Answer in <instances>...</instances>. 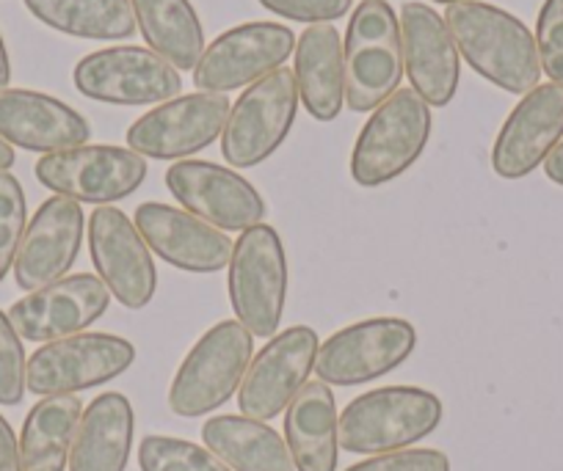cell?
<instances>
[{"label":"cell","mask_w":563,"mask_h":471,"mask_svg":"<svg viewBox=\"0 0 563 471\" xmlns=\"http://www.w3.org/2000/svg\"><path fill=\"white\" fill-rule=\"evenodd\" d=\"M111 306V292L100 276L75 273L40 287L12 303L9 323L20 339L29 343H56V339L84 334Z\"/></svg>","instance_id":"obj_16"},{"label":"cell","mask_w":563,"mask_h":471,"mask_svg":"<svg viewBox=\"0 0 563 471\" xmlns=\"http://www.w3.org/2000/svg\"><path fill=\"white\" fill-rule=\"evenodd\" d=\"M14 160H18V155H14V146L0 138V171L12 169Z\"/></svg>","instance_id":"obj_39"},{"label":"cell","mask_w":563,"mask_h":471,"mask_svg":"<svg viewBox=\"0 0 563 471\" xmlns=\"http://www.w3.org/2000/svg\"><path fill=\"white\" fill-rule=\"evenodd\" d=\"M230 303L252 337H276L288 301V254L274 226L241 232L230 257Z\"/></svg>","instance_id":"obj_6"},{"label":"cell","mask_w":563,"mask_h":471,"mask_svg":"<svg viewBox=\"0 0 563 471\" xmlns=\"http://www.w3.org/2000/svg\"><path fill=\"white\" fill-rule=\"evenodd\" d=\"M431 105L415 89H398L362 127L351 152V177L362 188L398 180L420 160L431 138Z\"/></svg>","instance_id":"obj_4"},{"label":"cell","mask_w":563,"mask_h":471,"mask_svg":"<svg viewBox=\"0 0 563 471\" xmlns=\"http://www.w3.org/2000/svg\"><path fill=\"white\" fill-rule=\"evenodd\" d=\"M34 175L56 197L111 208L139 191L147 177V157L124 146L84 144L40 157Z\"/></svg>","instance_id":"obj_8"},{"label":"cell","mask_w":563,"mask_h":471,"mask_svg":"<svg viewBox=\"0 0 563 471\" xmlns=\"http://www.w3.org/2000/svg\"><path fill=\"white\" fill-rule=\"evenodd\" d=\"M544 175H547V180H552L555 186H563V141L550 152V157L544 160Z\"/></svg>","instance_id":"obj_37"},{"label":"cell","mask_w":563,"mask_h":471,"mask_svg":"<svg viewBox=\"0 0 563 471\" xmlns=\"http://www.w3.org/2000/svg\"><path fill=\"white\" fill-rule=\"evenodd\" d=\"M133 361L135 348L124 337L75 334V337L42 345L31 356L29 370H25V386L36 397L75 394L124 375Z\"/></svg>","instance_id":"obj_10"},{"label":"cell","mask_w":563,"mask_h":471,"mask_svg":"<svg viewBox=\"0 0 563 471\" xmlns=\"http://www.w3.org/2000/svg\"><path fill=\"white\" fill-rule=\"evenodd\" d=\"M0 138L29 152H53L84 146L91 127L75 108L31 89L0 91Z\"/></svg>","instance_id":"obj_22"},{"label":"cell","mask_w":563,"mask_h":471,"mask_svg":"<svg viewBox=\"0 0 563 471\" xmlns=\"http://www.w3.org/2000/svg\"><path fill=\"white\" fill-rule=\"evenodd\" d=\"M563 138V86L544 83L519 100L492 146V169L503 180L533 175Z\"/></svg>","instance_id":"obj_19"},{"label":"cell","mask_w":563,"mask_h":471,"mask_svg":"<svg viewBox=\"0 0 563 471\" xmlns=\"http://www.w3.org/2000/svg\"><path fill=\"white\" fill-rule=\"evenodd\" d=\"M133 224L150 251L175 268L188 270V273H219L230 265L235 243L188 210L161 202L139 204Z\"/></svg>","instance_id":"obj_20"},{"label":"cell","mask_w":563,"mask_h":471,"mask_svg":"<svg viewBox=\"0 0 563 471\" xmlns=\"http://www.w3.org/2000/svg\"><path fill=\"white\" fill-rule=\"evenodd\" d=\"M417 348V332L404 317H371L340 328L318 348V381L360 386L398 370Z\"/></svg>","instance_id":"obj_11"},{"label":"cell","mask_w":563,"mask_h":471,"mask_svg":"<svg viewBox=\"0 0 563 471\" xmlns=\"http://www.w3.org/2000/svg\"><path fill=\"white\" fill-rule=\"evenodd\" d=\"M75 89L108 105H155L180 97V69L150 47L119 45L89 53L73 72Z\"/></svg>","instance_id":"obj_9"},{"label":"cell","mask_w":563,"mask_h":471,"mask_svg":"<svg viewBox=\"0 0 563 471\" xmlns=\"http://www.w3.org/2000/svg\"><path fill=\"white\" fill-rule=\"evenodd\" d=\"M338 403L329 383L307 381L285 411V444L296 471L338 469Z\"/></svg>","instance_id":"obj_25"},{"label":"cell","mask_w":563,"mask_h":471,"mask_svg":"<svg viewBox=\"0 0 563 471\" xmlns=\"http://www.w3.org/2000/svg\"><path fill=\"white\" fill-rule=\"evenodd\" d=\"M299 111V86L294 69L279 67L263 80L249 86L235 105L221 133V155L232 169H254L268 160L296 122Z\"/></svg>","instance_id":"obj_7"},{"label":"cell","mask_w":563,"mask_h":471,"mask_svg":"<svg viewBox=\"0 0 563 471\" xmlns=\"http://www.w3.org/2000/svg\"><path fill=\"white\" fill-rule=\"evenodd\" d=\"M84 403L75 394L42 397L25 416L20 433L23 471H67Z\"/></svg>","instance_id":"obj_27"},{"label":"cell","mask_w":563,"mask_h":471,"mask_svg":"<svg viewBox=\"0 0 563 471\" xmlns=\"http://www.w3.org/2000/svg\"><path fill=\"white\" fill-rule=\"evenodd\" d=\"M459 56L497 89L528 94L539 86L541 61L536 36L519 18L481 0L453 3L445 12Z\"/></svg>","instance_id":"obj_1"},{"label":"cell","mask_w":563,"mask_h":471,"mask_svg":"<svg viewBox=\"0 0 563 471\" xmlns=\"http://www.w3.org/2000/svg\"><path fill=\"white\" fill-rule=\"evenodd\" d=\"M9 80H12V61H9L7 42L0 36V91L9 89Z\"/></svg>","instance_id":"obj_38"},{"label":"cell","mask_w":563,"mask_h":471,"mask_svg":"<svg viewBox=\"0 0 563 471\" xmlns=\"http://www.w3.org/2000/svg\"><path fill=\"white\" fill-rule=\"evenodd\" d=\"M318 339L316 328L294 326L271 337V343L260 350L243 375L238 389V408L243 416L257 422L276 419L288 411L296 394L305 389L307 378L316 370Z\"/></svg>","instance_id":"obj_14"},{"label":"cell","mask_w":563,"mask_h":471,"mask_svg":"<svg viewBox=\"0 0 563 471\" xmlns=\"http://www.w3.org/2000/svg\"><path fill=\"white\" fill-rule=\"evenodd\" d=\"M166 188L183 210L221 232H246L265 218V199L257 188L227 166L180 160L166 171Z\"/></svg>","instance_id":"obj_17"},{"label":"cell","mask_w":563,"mask_h":471,"mask_svg":"<svg viewBox=\"0 0 563 471\" xmlns=\"http://www.w3.org/2000/svg\"><path fill=\"white\" fill-rule=\"evenodd\" d=\"M254 359V337L238 321H221L188 350L172 378L169 408L183 419L213 414L241 389Z\"/></svg>","instance_id":"obj_5"},{"label":"cell","mask_w":563,"mask_h":471,"mask_svg":"<svg viewBox=\"0 0 563 471\" xmlns=\"http://www.w3.org/2000/svg\"><path fill=\"white\" fill-rule=\"evenodd\" d=\"M133 405L124 394L106 392L86 405L75 433L69 471H124L133 447Z\"/></svg>","instance_id":"obj_24"},{"label":"cell","mask_w":563,"mask_h":471,"mask_svg":"<svg viewBox=\"0 0 563 471\" xmlns=\"http://www.w3.org/2000/svg\"><path fill=\"white\" fill-rule=\"evenodd\" d=\"M541 72L555 86H563V0H544L536 23Z\"/></svg>","instance_id":"obj_33"},{"label":"cell","mask_w":563,"mask_h":471,"mask_svg":"<svg viewBox=\"0 0 563 471\" xmlns=\"http://www.w3.org/2000/svg\"><path fill=\"white\" fill-rule=\"evenodd\" d=\"M400 42L409 83L431 108L451 105L462 80L459 47L445 18L429 3L411 0L400 9Z\"/></svg>","instance_id":"obj_18"},{"label":"cell","mask_w":563,"mask_h":471,"mask_svg":"<svg viewBox=\"0 0 563 471\" xmlns=\"http://www.w3.org/2000/svg\"><path fill=\"white\" fill-rule=\"evenodd\" d=\"M25 361L23 339L9 323V314L0 312V405H20L25 397Z\"/></svg>","instance_id":"obj_32"},{"label":"cell","mask_w":563,"mask_h":471,"mask_svg":"<svg viewBox=\"0 0 563 471\" xmlns=\"http://www.w3.org/2000/svg\"><path fill=\"white\" fill-rule=\"evenodd\" d=\"M202 441L232 471H296L288 444L265 422L224 414L205 422Z\"/></svg>","instance_id":"obj_26"},{"label":"cell","mask_w":563,"mask_h":471,"mask_svg":"<svg viewBox=\"0 0 563 471\" xmlns=\"http://www.w3.org/2000/svg\"><path fill=\"white\" fill-rule=\"evenodd\" d=\"M0 471H23V463H20V441L3 414H0Z\"/></svg>","instance_id":"obj_36"},{"label":"cell","mask_w":563,"mask_h":471,"mask_svg":"<svg viewBox=\"0 0 563 471\" xmlns=\"http://www.w3.org/2000/svg\"><path fill=\"white\" fill-rule=\"evenodd\" d=\"M25 9L47 29L95 42H119L135 34L130 0H25Z\"/></svg>","instance_id":"obj_29"},{"label":"cell","mask_w":563,"mask_h":471,"mask_svg":"<svg viewBox=\"0 0 563 471\" xmlns=\"http://www.w3.org/2000/svg\"><path fill=\"white\" fill-rule=\"evenodd\" d=\"M260 7L268 12L279 14L294 23H312V25H332L334 20L345 18L354 0H257Z\"/></svg>","instance_id":"obj_35"},{"label":"cell","mask_w":563,"mask_h":471,"mask_svg":"<svg viewBox=\"0 0 563 471\" xmlns=\"http://www.w3.org/2000/svg\"><path fill=\"white\" fill-rule=\"evenodd\" d=\"M25 226H29V210H25L23 186L14 175L0 171V281L14 268Z\"/></svg>","instance_id":"obj_31"},{"label":"cell","mask_w":563,"mask_h":471,"mask_svg":"<svg viewBox=\"0 0 563 471\" xmlns=\"http://www.w3.org/2000/svg\"><path fill=\"white\" fill-rule=\"evenodd\" d=\"M345 102L354 113H371L400 89L404 42L400 20L387 0H362L351 12L343 45Z\"/></svg>","instance_id":"obj_3"},{"label":"cell","mask_w":563,"mask_h":471,"mask_svg":"<svg viewBox=\"0 0 563 471\" xmlns=\"http://www.w3.org/2000/svg\"><path fill=\"white\" fill-rule=\"evenodd\" d=\"M141 471H232L208 447L175 436H147L139 444Z\"/></svg>","instance_id":"obj_30"},{"label":"cell","mask_w":563,"mask_h":471,"mask_svg":"<svg viewBox=\"0 0 563 471\" xmlns=\"http://www.w3.org/2000/svg\"><path fill=\"white\" fill-rule=\"evenodd\" d=\"M84 221V208L78 202L64 197L47 199L29 221L18 248L14 259L18 287L34 292L64 279L80 254Z\"/></svg>","instance_id":"obj_21"},{"label":"cell","mask_w":563,"mask_h":471,"mask_svg":"<svg viewBox=\"0 0 563 471\" xmlns=\"http://www.w3.org/2000/svg\"><path fill=\"white\" fill-rule=\"evenodd\" d=\"M230 100L224 94H183L161 102L135 119L128 130V149L153 160H186L208 149L230 119Z\"/></svg>","instance_id":"obj_12"},{"label":"cell","mask_w":563,"mask_h":471,"mask_svg":"<svg viewBox=\"0 0 563 471\" xmlns=\"http://www.w3.org/2000/svg\"><path fill=\"white\" fill-rule=\"evenodd\" d=\"M434 3H442V7H453V3H467V0H434Z\"/></svg>","instance_id":"obj_40"},{"label":"cell","mask_w":563,"mask_h":471,"mask_svg":"<svg viewBox=\"0 0 563 471\" xmlns=\"http://www.w3.org/2000/svg\"><path fill=\"white\" fill-rule=\"evenodd\" d=\"M296 86L307 113L318 122H334L345 105L343 42L334 25H310L296 42Z\"/></svg>","instance_id":"obj_23"},{"label":"cell","mask_w":563,"mask_h":471,"mask_svg":"<svg viewBox=\"0 0 563 471\" xmlns=\"http://www.w3.org/2000/svg\"><path fill=\"white\" fill-rule=\"evenodd\" d=\"M135 25L164 61L175 69H197L205 53V31L191 0H130Z\"/></svg>","instance_id":"obj_28"},{"label":"cell","mask_w":563,"mask_h":471,"mask_svg":"<svg viewBox=\"0 0 563 471\" xmlns=\"http://www.w3.org/2000/svg\"><path fill=\"white\" fill-rule=\"evenodd\" d=\"M442 400L420 386H384L360 394L338 419L340 447L384 455L411 447L440 427Z\"/></svg>","instance_id":"obj_2"},{"label":"cell","mask_w":563,"mask_h":471,"mask_svg":"<svg viewBox=\"0 0 563 471\" xmlns=\"http://www.w3.org/2000/svg\"><path fill=\"white\" fill-rule=\"evenodd\" d=\"M89 251L97 276L124 309L150 306L158 290L150 246L119 208H97L89 215Z\"/></svg>","instance_id":"obj_15"},{"label":"cell","mask_w":563,"mask_h":471,"mask_svg":"<svg viewBox=\"0 0 563 471\" xmlns=\"http://www.w3.org/2000/svg\"><path fill=\"white\" fill-rule=\"evenodd\" d=\"M345 471H451V460L440 449H398L373 455Z\"/></svg>","instance_id":"obj_34"},{"label":"cell","mask_w":563,"mask_h":471,"mask_svg":"<svg viewBox=\"0 0 563 471\" xmlns=\"http://www.w3.org/2000/svg\"><path fill=\"white\" fill-rule=\"evenodd\" d=\"M294 53L296 36L288 25L243 23L205 47L194 69V86L210 94H227L276 72Z\"/></svg>","instance_id":"obj_13"}]
</instances>
